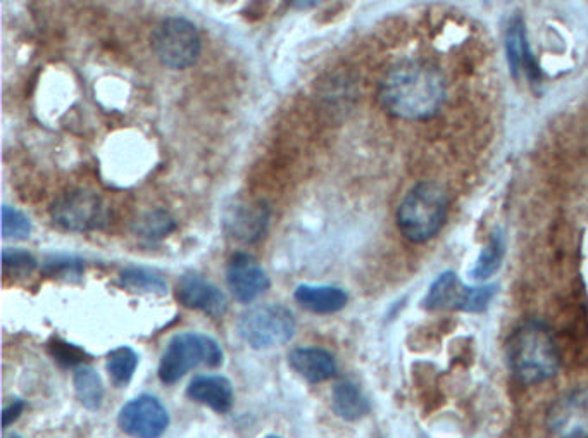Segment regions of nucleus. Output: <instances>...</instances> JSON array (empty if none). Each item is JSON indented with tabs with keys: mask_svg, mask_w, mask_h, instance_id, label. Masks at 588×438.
Wrapping results in <instances>:
<instances>
[{
	"mask_svg": "<svg viewBox=\"0 0 588 438\" xmlns=\"http://www.w3.org/2000/svg\"><path fill=\"white\" fill-rule=\"evenodd\" d=\"M2 235L9 240H26L32 237L33 225L25 213L16 207L2 204Z\"/></svg>",
	"mask_w": 588,
	"mask_h": 438,
	"instance_id": "b1692460",
	"label": "nucleus"
},
{
	"mask_svg": "<svg viewBox=\"0 0 588 438\" xmlns=\"http://www.w3.org/2000/svg\"><path fill=\"white\" fill-rule=\"evenodd\" d=\"M288 364L309 383L332 380L338 373L337 361L332 352L321 347H297L288 354Z\"/></svg>",
	"mask_w": 588,
	"mask_h": 438,
	"instance_id": "4468645a",
	"label": "nucleus"
},
{
	"mask_svg": "<svg viewBox=\"0 0 588 438\" xmlns=\"http://www.w3.org/2000/svg\"><path fill=\"white\" fill-rule=\"evenodd\" d=\"M152 49L166 68H190L201 56V33L190 19L166 18L152 33Z\"/></svg>",
	"mask_w": 588,
	"mask_h": 438,
	"instance_id": "423d86ee",
	"label": "nucleus"
},
{
	"mask_svg": "<svg viewBox=\"0 0 588 438\" xmlns=\"http://www.w3.org/2000/svg\"><path fill=\"white\" fill-rule=\"evenodd\" d=\"M449 197L437 183L421 182L407 192L397 209V226L413 244H425L445 225Z\"/></svg>",
	"mask_w": 588,
	"mask_h": 438,
	"instance_id": "7ed1b4c3",
	"label": "nucleus"
},
{
	"mask_svg": "<svg viewBox=\"0 0 588 438\" xmlns=\"http://www.w3.org/2000/svg\"><path fill=\"white\" fill-rule=\"evenodd\" d=\"M47 349H49V354L54 357V361L64 368H75V366L80 368V366H85L87 361H92V356H88L87 352L76 345L69 344L63 338H51Z\"/></svg>",
	"mask_w": 588,
	"mask_h": 438,
	"instance_id": "a878e982",
	"label": "nucleus"
},
{
	"mask_svg": "<svg viewBox=\"0 0 588 438\" xmlns=\"http://www.w3.org/2000/svg\"><path fill=\"white\" fill-rule=\"evenodd\" d=\"M118 426L133 438H161L169 426L168 409L156 395H138L121 407Z\"/></svg>",
	"mask_w": 588,
	"mask_h": 438,
	"instance_id": "9d476101",
	"label": "nucleus"
},
{
	"mask_svg": "<svg viewBox=\"0 0 588 438\" xmlns=\"http://www.w3.org/2000/svg\"><path fill=\"white\" fill-rule=\"evenodd\" d=\"M26 402L23 399H14L11 404H7L2 411V426L7 428L9 425H13L14 421L18 420L19 416L25 411Z\"/></svg>",
	"mask_w": 588,
	"mask_h": 438,
	"instance_id": "cd10ccee",
	"label": "nucleus"
},
{
	"mask_svg": "<svg viewBox=\"0 0 588 438\" xmlns=\"http://www.w3.org/2000/svg\"><path fill=\"white\" fill-rule=\"evenodd\" d=\"M187 395L190 401L211 407L216 413L225 414L232 409L235 395L232 382L221 375H199L188 383Z\"/></svg>",
	"mask_w": 588,
	"mask_h": 438,
	"instance_id": "dca6fc26",
	"label": "nucleus"
},
{
	"mask_svg": "<svg viewBox=\"0 0 588 438\" xmlns=\"http://www.w3.org/2000/svg\"><path fill=\"white\" fill-rule=\"evenodd\" d=\"M332 409L344 421H357L370 413L371 406L368 397L356 383L344 380L333 387Z\"/></svg>",
	"mask_w": 588,
	"mask_h": 438,
	"instance_id": "a211bd4d",
	"label": "nucleus"
},
{
	"mask_svg": "<svg viewBox=\"0 0 588 438\" xmlns=\"http://www.w3.org/2000/svg\"><path fill=\"white\" fill-rule=\"evenodd\" d=\"M297 321L288 307L264 304L240 314L237 321L238 337L256 351L282 347L294 338Z\"/></svg>",
	"mask_w": 588,
	"mask_h": 438,
	"instance_id": "39448f33",
	"label": "nucleus"
},
{
	"mask_svg": "<svg viewBox=\"0 0 588 438\" xmlns=\"http://www.w3.org/2000/svg\"><path fill=\"white\" fill-rule=\"evenodd\" d=\"M223 361V349L214 338L202 333H178L169 340L157 375L161 382L173 385L201 364L207 368H218Z\"/></svg>",
	"mask_w": 588,
	"mask_h": 438,
	"instance_id": "20e7f679",
	"label": "nucleus"
},
{
	"mask_svg": "<svg viewBox=\"0 0 588 438\" xmlns=\"http://www.w3.org/2000/svg\"><path fill=\"white\" fill-rule=\"evenodd\" d=\"M54 225L68 232H88L102 225L104 204L87 188H75L61 195L51 207Z\"/></svg>",
	"mask_w": 588,
	"mask_h": 438,
	"instance_id": "1a4fd4ad",
	"label": "nucleus"
},
{
	"mask_svg": "<svg viewBox=\"0 0 588 438\" xmlns=\"http://www.w3.org/2000/svg\"><path fill=\"white\" fill-rule=\"evenodd\" d=\"M226 282L240 304H251L271 287V280L263 266L245 252H237L230 257L226 266Z\"/></svg>",
	"mask_w": 588,
	"mask_h": 438,
	"instance_id": "f8f14e48",
	"label": "nucleus"
},
{
	"mask_svg": "<svg viewBox=\"0 0 588 438\" xmlns=\"http://www.w3.org/2000/svg\"><path fill=\"white\" fill-rule=\"evenodd\" d=\"M175 228L176 221L171 214L166 213L163 209H154V211L138 216L135 225H133V232L144 240L156 242V240L168 237Z\"/></svg>",
	"mask_w": 588,
	"mask_h": 438,
	"instance_id": "5701e85b",
	"label": "nucleus"
},
{
	"mask_svg": "<svg viewBox=\"0 0 588 438\" xmlns=\"http://www.w3.org/2000/svg\"><path fill=\"white\" fill-rule=\"evenodd\" d=\"M545 421L557 438H588V387L559 397L549 407Z\"/></svg>",
	"mask_w": 588,
	"mask_h": 438,
	"instance_id": "9b49d317",
	"label": "nucleus"
},
{
	"mask_svg": "<svg viewBox=\"0 0 588 438\" xmlns=\"http://www.w3.org/2000/svg\"><path fill=\"white\" fill-rule=\"evenodd\" d=\"M269 214L271 213L266 202L237 195L223 207L221 226L226 237L235 242L254 244L268 230Z\"/></svg>",
	"mask_w": 588,
	"mask_h": 438,
	"instance_id": "6e6552de",
	"label": "nucleus"
},
{
	"mask_svg": "<svg viewBox=\"0 0 588 438\" xmlns=\"http://www.w3.org/2000/svg\"><path fill=\"white\" fill-rule=\"evenodd\" d=\"M2 266H4V278L13 276L14 280L32 275L37 270V259L33 254L23 249H4L2 251Z\"/></svg>",
	"mask_w": 588,
	"mask_h": 438,
	"instance_id": "393cba45",
	"label": "nucleus"
},
{
	"mask_svg": "<svg viewBox=\"0 0 588 438\" xmlns=\"http://www.w3.org/2000/svg\"><path fill=\"white\" fill-rule=\"evenodd\" d=\"M294 6L297 7H316L318 2H294Z\"/></svg>",
	"mask_w": 588,
	"mask_h": 438,
	"instance_id": "c85d7f7f",
	"label": "nucleus"
},
{
	"mask_svg": "<svg viewBox=\"0 0 588 438\" xmlns=\"http://www.w3.org/2000/svg\"><path fill=\"white\" fill-rule=\"evenodd\" d=\"M497 294V285L468 287L461 283L454 271H445L432 283L423 307L428 311H459L483 313Z\"/></svg>",
	"mask_w": 588,
	"mask_h": 438,
	"instance_id": "0eeeda50",
	"label": "nucleus"
},
{
	"mask_svg": "<svg viewBox=\"0 0 588 438\" xmlns=\"http://www.w3.org/2000/svg\"><path fill=\"white\" fill-rule=\"evenodd\" d=\"M73 382H75V392L78 401L82 402L88 411L101 409L106 388H104V383H102L101 375L94 368H90L87 364L76 368Z\"/></svg>",
	"mask_w": 588,
	"mask_h": 438,
	"instance_id": "6ab92c4d",
	"label": "nucleus"
},
{
	"mask_svg": "<svg viewBox=\"0 0 588 438\" xmlns=\"http://www.w3.org/2000/svg\"><path fill=\"white\" fill-rule=\"evenodd\" d=\"M119 287L135 294L166 295L168 283L156 271L145 268H126L119 273Z\"/></svg>",
	"mask_w": 588,
	"mask_h": 438,
	"instance_id": "aec40b11",
	"label": "nucleus"
},
{
	"mask_svg": "<svg viewBox=\"0 0 588 438\" xmlns=\"http://www.w3.org/2000/svg\"><path fill=\"white\" fill-rule=\"evenodd\" d=\"M294 297L302 309L313 314H335L342 311L349 302V295L344 288L332 285L316 287L302 283L295 288Z\"/></svg>",
	"mask_w": 588,
	"mask_h": 438,
	"instance_id": "f3484780",
	"label": "nucleus"
},
{
	"mask_svg": "<svg viewBox=\"0 0 588 438\" xmlns=\"http://www.w3.org/2000/svg\"><path fill=\"white\" fill-rule=\"evenodd\" d=\"M176 299L183 307L213 318H221L228 311L225 292L195 271H188L178 280Z\"/></svg>",
	"mask_w": 588,
	"mask_h": 438,
	"instance_id": "ddd939ff",
	"label": "nucleus"
},
{
	"mask_svg": "<svg viewBox=\"0 0 588 438\" xmlns=\"http://www.w3.org/2000/svg\"><path fill=\"white\" fill-rule=\"evenodd\" d=\"M504 44H506L509 68H511L514 78H520L523 73H526V75L530 76V82L540 80V69H538V64L535 63L532 51H530V44H528V38H526L525 23H523L521 16H514L509 21Z\"/></svg>",
	"mask_w": 588,
	"mask_h": 438,
	"instance_id": "2eb2a0df",
	"label": "nucleus"
},
{
	"mask_svg": "<svg viewBox=\"0 0 588 438\" xmlns=\"http://www.w3.org/2000/svg\"><path fill=\"white\" fill-rule=\"evenodd\" d=\"M506 254V238L502 230H494L490 235L488 244L483 247L482 254L476 261L475 268L471 271L470 276L473 280H487L494 275L495 271L501 268Z\"/></svg>",
	"mask_w": 588,
	"mask_h": 438,
	"instance_id": "412c9836",
	"label": "nucleus"
},
{
	"mask_svg": "<svg viewBox=\"0 0 588 438\" xmlns=\"http://www.w3.org/2000/svg\"><path fill=\"white\" fill-rule=\"evenodd\" d=\"M138 354L132 347H118L107 354L106 368L114 387H128L137 371Z\"/></svg>",
	"mask_w": 588,
	"mask_h": 438,
	"instance_id": "4be33fe9",
	"label": "nucleus"
},
{
	"mask_svg": "<svg viewBox=\"0 0 588 438\" xmlns=\"http://www.w3.org/2000/svg\"><path fill=\"white\" fill-rule=\"evenodd\" d=\"M83 261L78 257L57 256L49 259L44 264L45 275L54 278H68V280H80L83 273Z\"/></svg>",
	"mask_w": 588,
	"mask_h": 438,
	"instance_id": "bb28decb",
	"label": "nucleus"
},
{
	"mask_svg": "<svg viewBox=\"0 0 588 438\" xmlns=\"http://www.w3.org/2000/svg\"><path fill=\"white\" fill-rule=\"evenodd\" d=\"M4 438H23L21 437V435H18V433H9V435H6V437Z\"/></svg>",
	"mask_w": 588,
	"mask_h": 438,
	"instance_id": "c756f323",
	"label": "nucleus"
},
{
	"mask_svg": "<svg viewBox=\"0 0 588 438\" xmlns=\"http://www.w3.org/2000/svg\"><path fill=\"white\" fill-rule=\"evenodd\" d=\"M264 438H282V437H280V435H268V437H264Z\"/></svg>",
	"mask_w": 588,
	"mask_h": 438,
	"instance_id": "7c9ffc66",
	"label": "nucleus"
},
{
	"mask_svg": "<svg viewBox=\"0 0 588 438\" xmlns=\"http://www.w3.org/2000/svg\"><path fill=\"white\" fill-rule=\"evenodd\" d=\"M378 99L394 118L425 121L444 106L447 83L444 75L430 64H397L383 76Z\"/></svg>",
	"mask_w": 588,
	"mask_h": 438,
	"instance_id": "f257e3e1",
	"label": "nucleus"
},
{
	"mask_svg": "<svg viewBox=\"0 0 588 438\" xmlns=\"http://www.w3.org/2000/svg\"><path fill=\"white\" fill-rule=\"evenodd\" d=\"M509 370L521 383H542L556 375L561 366L556 340L549 326L530 320L518 326L507 338Z\"/></svg>",
	"mask_w": 588,
	"mask_h": 438,
	"instance_id": "f03ea898",
	"label": "nucleus"
}]
</instances>
